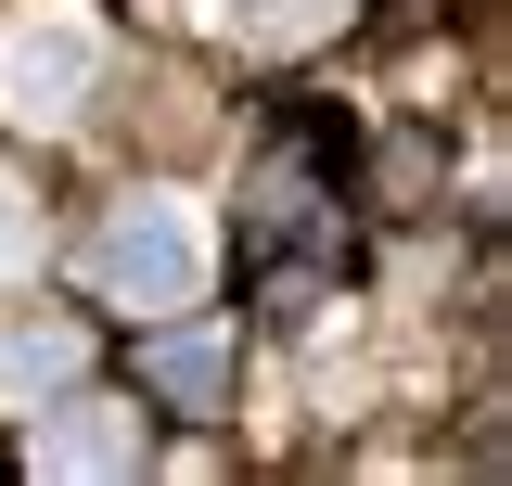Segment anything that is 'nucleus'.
Listing matches in <instances>:
<instances>
[{"mask_svg":"<svg viewBox=\"0 0 512 486\" xmlns=\"http://www.w3.org/2000/svg\"><path fill=\"white\" fill-rule=\"evenodd\" d=\"M205 256L218 243H205V218H192L180 192H128L116 218L90 231V282L116 307H192L205 295Z\"/></svg>","mask_w":512,"mask_h":486,"instance_id":"1","label":"nucleus"},{"mask_svg":"<svg viewBox=\"0 0 512 486\" xmlns=\"http://www.w3.org/2000/svg\"><path fill=\"white\" fill-rule=\"evenodd\" d=\"M26 231H39V205H26V192H0V269H26Z\"/></svg>","mask_w":512,"mask_h":486,"instance_id":"6","label":"nucleus"},{"mask_svg":"<svg viewBox=\"0 0 512 486\" xmlns=\"http://www.w3.org/2000/svg\"><path fill=\"white\" fill-rule=\"evenodd\" d=\"M39 474H141V410H64V423H39Z\"/></svg>","mask_w":512,"mask_h":486,"instance_id":"4","label":"nucleus"},{"mask_svg":"<svg viewBox=\"0 0 512 486\" xmlns=\"http://www.w3.org/2000/svg\"><path fill=\"white\" fill-rule=\"evenodd\" d=\"M77 371H90V333H77V320H39V307L0 320V410H39V397L77 384Z\"/></svg>","mask_w":512,"mask_h":486,"instance_id":"3","label":"nucleus"},{"mask_svg":"<svg viewBox=\"0 0 512 486\" xmlns=\"http://www.w3.org/2000/svg\"><path fill=\"white\" fill-rule=\"evenodd\" d=\"M90 90H103V26H90V13H26V26H0V116L13 128H64Z\"/></svg>","mask_w":512,"mask_h":486,"instance_id":"2","label":"nucleus"},{"mask_svg":"<svg viewBox=\"0 0 512 486\" xmlns=\"http://www.w3.org/2000/svg\"><path fill=\"white\" fill-rule=\"evenodd\" d=\"M141 384H154L167 410H218V384H231V346H218V333H154V346H141Z\"/></svg>","mask_w":512,"mask_h":486,"instance_id":"5","label":"nucleus"}]
</instances>
